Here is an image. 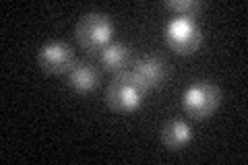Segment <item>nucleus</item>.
Here are the masks:
<instances>
[{
    "instance_id": "39448f33",
    "label": "nucleus",
    "mask_w": 248,
    "mask_h": 165,
    "mask_svg": "<svg viewBox=\"0 0 248 165\" xmlns=\"http://www.w3.org/2000/svg\"><path fill=\"white\" fill-rule=\"evenodd\" d=\"M37 62L46 73L52 75H66L75 64V52L68 44L64 42H48L44 44L40 52H37Z\"/></svg>"
},
{
    "instance_id": "0eeeda50",
    "label": "nucleus",
    "mask_w": 248,
    "mask_h": 165,
    "mask_svg": "<svg viewBox=\"0 0 248 165\" xmlns=\"http://www.w3.org/2000/svg\"><path fill=\"white\" fill-rule=\"evenodd\" d=\"M95 58L106 70L120 73L133 64V48L124 42H110L95 54Z\"/></svg>"
},
{
    "instance_id": "1a4fd4ad",
    "label": "nucleus",
    "mask_w": 248,
    "mask_h": 165,
    "mask_svg": "<svg viewBox=\"0 0 248 165\" xmlns=\"http://www.w3.org/2000/svg\"><path fill=\"white\" fill-rule=\"evenodd\" d=\"M192 140V128L188 122L180 120V118H174V120H168L164 126H161V143L168 149H182Z\"/></svg>"
},
{
    "instance_id": "f03ea898",
    "label": "nucleus",
    "mask_w": 248,
    "mask_h": 165,
    "mask_svg": "<svg viewBox=\"0 0 248 165\" xmlns=\"http://www.w3.org/2000/svg\"><path fill=\"white\" fill-rule=\"evenodd\" d=\"M112 35H114V23L112 19L108 17L106 13H99V11H91V13H85L83 17L79 19L75 27V37L79 45L89 52L91 56L108 45L112 42Z\"/></svg>"
},
{
    "instance_id": "9d476101",
    "label": "nucleus",
    "mask_w": 248,
    "mask_h": 165,
    "mask_svg": "<svg viewBox=\"0 0 248 165\" xmlns=\"http://www.w3.org/2000/svg\"><path fill=\"white\" fill-rule=\"evenodd\" d=\"M166 9L180 19H192L205 9V4L201 0H166Z\"/></svg>"
},
{
    "instance_id": "f257e3e1",
    "label": "nucleus",
    "mask_w": 248,
    "mask_h": 165,
    "mask_svg": "<svg viewBox=\"0 0 248 165\" xmlns=\"http://www.w3.org/2000/svg\"><path fill=\"white\" fill-rule=\"evenodd\" d=\"M147 87L139 81V76L130 68L114 73L110 85L106 89V104L114 112H135L143 104Z\"/></svg>"
},
{
    "instance_id": "6e6552de",
    "label": "nucleus",
    "mask_w": 248,
    "mask_h": 165,
    "mask_svg": "<svg viewBox=\"0 0 248 165\" xmlns=\"http://www.w3.org/2000/svg\"><path fill=\"white\" fill-rule=\"evenodd\" d=\"M66 81L71 89L79 93H89L99 85V73L91 62H75L73 68L66 73Z\"/></svg>"
},
{
    "instance_id": "20e7f679",
    "label": "nucleus",
    "mask_w": 248,
    "mask_h": 165,
    "mask_svg": "<svg viewBox=\"0 0 248 165\" xmlns=\"http://www.w3.org/2000/svg\"><path fill=\"white\" fill-rule=\"evenodd\" d=\"M166 42L178 54H192L203 42V33L192 19L176 17L166 25Z\"/></svg>"
},
{
    "instance_id": "423d86ee",
    "label": "nucleus",
    "mask_w": 248,
    "mask_h": 165,
    "mask_svg": "<svg viewBox=\"0 0 248 165\" xmlns=\"http://www.w3.org/2000/svg\"><path fill=\"white\" fill-rule=\"evenodd\" d=\"M133 73L139 76L147 91L157 89L168 81V64L159 56H143L139 60H133Z\"/></svg>"
},
{
    "instance_id": "7ed1b4c3",
    "label": "nucleus",
    "mask_w": 248,
    "mask_h": 165,
    "mask_svg": "<svg viewBox=\"0 0 248 165\" xmlns=\"http://www.w3.org/2000/svg\"><path fill=\"white\" fill-rule=\"evenodd\" d=\"M221 104V89L211 81H197L190 87H186L182 95V105L186 114H190L197 120L209 118Z\"/></svg>"
}]
</instances>
